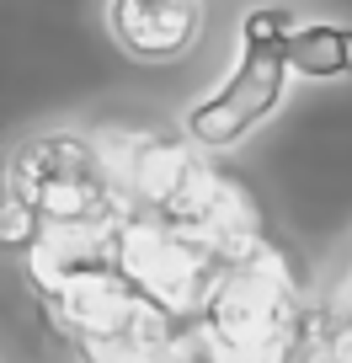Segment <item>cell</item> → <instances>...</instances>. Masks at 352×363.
I'll return each instance as SVG.
<instances>
[{
    "instance_id": "6da1fadb",
    "label": "cell",
    "mask_w": 352,
    "mask_h": 363,
    "mask_svg": "<svg viewBox=\"0 0 352 363\" xmlns=\"http://www.w3.org/2000/svg\"><path fill=\"white\" fill-rule=\"evenodd\" d=\"M294 11L288 6H256L240 16V65L229 69V80L203 96L187 113V134L208 150H229L273 118V107L283 102L288 80V38H294Z\"/></svg>"
},
{
    "instance_id": "7a4b0ae2",
    "label": "cell",
    "mask_w": 352,
    "mask_h": 363,
    "mask_svg": "<svg viewBox=\"0 0 352 363\" xmlns=\"http://www.w3.org/2000/svg\"><path fill=\"white\" fill-rule=\"evenodd\" d=\"M214 342L229 363H278L294 342V289L283 267L246 262L235 278L214 289Z\"/></svg>"
},
{
    "instance_id": "3957f363",
    "label": "cell",
    "mask_w": 352,
    "mask_h": 363,
    "mask_svg": "<svg viewBox=\"0 0 352 363\" xmlns=\"http://www.w3.org/2000/svg\"><path fill=\"white\" fill-rule=\"evenodd\" d=\"M11 198L27 203L38 219L54 225H86L107 208V177L102 160L86 139L75 134H54V139H33L16 150L11 160Z\"/></svg>"
},
{
    "instance_id": "277c9868",
    "label": "cell",
    "mask_w": 352,
    "mask_h": 363,
    "mask_svg": "<svg viewBox=\"0 0 352 363\" xmlns=\"http://www.w3.org/2000/svg\"><path fill=\"white\" fill-rule=\"evenodd\" d=\"M107 33L139 65H176L203 38V0H107Z\"/></svg>"
},
{
    "instance_id": "5b68a950",
    "label": "cell",
    "mask_w": 352,
    "mask_h": 363,
    "mask_svg": "<svg viewBox=\"0 0 352 363\" xmlns=\"http://www.w3.org/2000/svg\"><path fill=\"white\" fill-rule=\"evenodd\" d=\"M352 69V27L336 22H299L288 38V75L305 80H336Z\"/></svg>"
},
{
    "instance_id": "8992f818",
    "label": "cell",
    "mask_w": 352,
    "mask_h": 363,
    "mask_svg": "<svg viewBox=\"0 0 352 363\" xmlns=\"http://www.w3.org/2000/svg\"><path fill=\"white\" fill-rule=\"evenodd\" d=\"M331 342H352V272L341 278L336 305H331Z\"/></svg>"
},
{
    "instance_id": "52a82bcc",
    "label": "cell",
    "mask_w": 352,
    "mask_h": 363,
    "mask_svg": "<svg viewBox=\"0 0 352 363\" xmlns=\"http://www.w3.org/2000/svg\"><path fill=\"white\" fill-rule=\"evenodd\" d=\"M315 363H352V342H326V352Z\"/></svg>"
}]
</instances>
